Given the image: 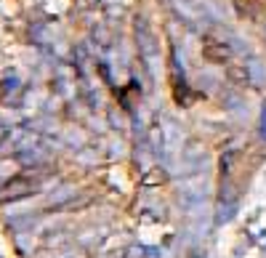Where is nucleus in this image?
<instances>
[{
    "label": "nucleus",
    "mask_w": 266,
    "mask_h": 258,
    "mask_svg": "<svg viewBox=\"0 0 266 258\" xmlns=\"http://www.w3.org/2000/svg\"><path fill=\"white\" fill-rule=\"evenodd\" d=\"M202 59L205 61H213V64H229L234 59V48L224 40H216V37H208V43L202 46Z\"/></svg>",
    "instance_id": "f257e3e1"
},
{
    "label": "nucleus",
    "mask_w": 266,
    "mask_h": 258,
    "mask_svg": "<svg viewBox=\"0 0 266 258\" xmlns=\"http://www.w3.org/2000/svg\"><path fill=\"white\" fill-rule=\"evenodd\" d=\"M224 72H226V80L234 83V86H245V83H250V72H248V64H245V61H242V64L229 61Z\"/></svg>",
    "instance_id": "f03ea898"
},
{
    "label": "nucleus",
    "mask_w": 266,
    "mask_h": 258,
    "mask_svg": "<svg viewBox=\"0 0 266 258\" xmlns=\"http://www.w3.org/2000/svg\"><path fill=\"white\" fill-rule=\"evenodd\" d=\"M248 72H250V83H253V86H261V83H264V67H261V61H258V59L248 61Z\"/></svg>",
    "instance_id": "7ed1b4c3"
},
{
    "label": "nucleus",
    "mask_w": 266,
    "mask_h": 258,
    "mask_svg": "<svg viewBox=\"0 0 266 258\" xmlns=\"http://www.w3.org/2000/svg\"><path fill=\"white\" fill-rule=\"evenodd\" d=\"M261 136L266 138V104H264V112H261Z\"/></svg>",
    "instance_id": "20e7f679"
}]
</instances>
